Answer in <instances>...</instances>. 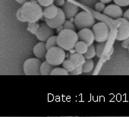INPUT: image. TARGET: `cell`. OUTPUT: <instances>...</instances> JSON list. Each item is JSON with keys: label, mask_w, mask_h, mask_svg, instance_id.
Wrapping results in <instances>:
<instances>
[{"label": "cell", "mask_w": 129, "mask_h": 117, "mask_svg": "<svg viewBox=\"0 0 129 117\" xmlns=\"http://www.w3.org/2000/svg\"><path fill=\"white\" fill-rule=\"evenodd\" d=\"M21 15L25 21L37 22L43 16L41 6L36 1L30 0L23 4L21 8Z\"/></svg>", "instance_id": "cell-1"}, {"label": "cell", "mask_w": 129, "mask_h": 117, "mask_svg": "<svg viewBox=\"0 0 129 117\" xmlns=\"http://www.w3.org/2000/svg\"><path fill=\"white\" fill-rule=\"evenodd\" d=\"M78 41V34L70 29H63L57 36V45L64 50H71Z\"/></svg>", "instance_id": "cell-2"}, {"label": "cell", "mask_w": 129, "mask_h": 117, "mask_svg": "<svg viewBox=\"0 0 129 117\" xmlns=\"http://www.w3.org/2000/svg\"><path fill=\"white\" fill-rule=\"evenodd\" d=\"M64 50L59 46H53L49 49L46 54V60L51 65L57 66L61 65L66 58Z\"/></svg>", "instance_id": "cell-3"}, {"label": "cell", "mask_w": 129, "mask_h": 117, "mask_svg": "<svg viewBox=\"0 0 129 117\" xmlns=\"http://www.w3.org/2000/svg\"><path fill=\"white\" fill-rule=\"evenodd\" d=\"M75 24L78 30L84 28H90L95 24L93 16L87 11H82L75 16Z\"/></svg>", "instance_id": "cell-4"}, {"label": "cell", "mask_w": 129, "mask_h": 117, "mask_svg": "<svg viewBox=\"0 0 129 117\" xmlns=\"http://www.w3.org/2000/svg\"><path fill=\"white\" fill-rule=\"evenodd\" d=\"M92 31L94 35V40L99 43L106 42L109 37V30L106 24L99 22L94 24L92 27Z\"/></svg>", "instance_id": "cell-5"}, {"label": "cell", "mask_w": 129, "mask_h": 117, "mask_svg": "<svg viewBox=\"0 0 129 117\" xmlns=\"http://www.w3.org/2000/svg\"><path fill=\"white\" fill-rule=\"evenodd\" d=\"M42 62L38 58H30L24 63V72L27 75H40Z\"/></svg>", "instance_id": "cell-6"}, {"label": "cell", "mask_w": 129, "mask_h": 117, "mask_svg": "<svg viewBox=\"0 0 129 117\" xmlns=\"http://www.w3.org/2000/svg\"><path fill=\"white\" fill-rule=\"evenodd\" d=\"M54 29L50 27L46 22H43L40 24V27L36 32L35 35L40 41L46 42L49 37L54 34Z\"/></svg>", "instance_id": "cell-7"}, {"label": "cell", "mask_w": 129, "mask_h": 117, "mask_svg": "<svg viewBox=\"0 0 129 117\" xmlns=\"http://www.w3.org/2000/svg\"><path fill=\"white\" fill-rule=\"evenodd\" d=\"M66 15H64L63 11L61 9H59L58 8V14L57 15L53 18H44V20H45V22L52 28L53 29H55L61 25H63L64 22L66 21Z\"/></svg>", "instance_id": "cell-8"}, {"label": "cell", "mask_w": 129, "mask_h": 117, "mask_svg": "<svg viewBox=\"0 0 129 117\" xmlns=\"http://www.w3.org/2000/svg\"><path fill=\"white\" fill-rule=\"evenodd\" d=\"M118 20L121 21V25L118 27L117 31L116 40L122 41L129 37V22L124 18H119Z\"/></svg>", "instance_id": "cell-9"}, {"label": "cell", "mask_w": 129, "mask_h": 117, "mask_svg": "<svg viewBox=\"0 0 129 117\" xmlns=\"http://www.w3.org/2000/svg\"><path fill=\"white\" fill-rule=\"evenodd\" d=\"M62 11L66 15V18L67 19H70L72 18H74L78 13V6L69 3L68 1H64V3L62 6Z\"/></svg>", "instance_id": "cell-10"}, {"label": "cell", "mask_w": 129, "mask_h": 117, "mask_svg": "<svg viewBox=\"0 0 129 117\" xmlns=\"http://www.w3.org/2000/svg\"><path fill=\"white\" fill-rule=\"evenodd\" d=\"M78 40L84 42L87 46L93 44L94 41V35L93 31L90 28H84L80 30L78 33Z\"/></svg>", "instance_id": "cell-11"}, {"label": "cell", "mask_w": 129, "mask_h": 117, "mask_svg": "<svg viewBox=\"0 0 129 117\" xmlns=\"http://www.w3.org/2000/svg\"><path fill=\"white\" fill-rule=\"evenodd\" d=\"M103 14L112 18H119L122 16L123 12L120 6L117 5H109L107 7H105Z\"/></svg>", "instance_id": "cell-12"}, {"label": "cell", "mask_w": 129, "mask_h": 117, "mask_svg": "<svg viewBox=\"0 0 129 117\" xmlns=\"http://www.w3.org/2000/svg\"><path fill=\"white\" fill-rule=\"evenodd\" d=\"M33 50L35 56H37V58H40V60H42V58H44L46 57L47 49L46 47V43L44 42L41 41L36 44Z\"/></svg>", "instance_id": "cell-13"}, {"label": "cell", "mask_w": 129, "mask_h": 117, "mask_svg": "<svg viewBox=\"0 0 129 117\" xmlns=\"http://www.w3.org/2000/svg\"><path fill=\"white\" fill-rule=\"evenodd\" d=\"M58 8H57V6L55 5H49L48 6H46L43 11V15L44 18H55L57 14H58Z\"/></svg>", "instance_id": "cell-14"}, {"label": "cell", "mask_w": 129, "mask_h": 117, "mask_svg": "<svg viewBox=\"0 0 129 117\" xmlns=\"http://www.w3.org/2000/svg\"><path fill=\"white\" fill-rule=\"evenodd\" d=\"M69 60L73 63V64L75 65V67H78V66H82V65L84 63L86 58H84V56L82 54L80 53H75L71 55L69 57Z\"/></svg>", "instance_id": "cell-15"}, {"label": "cell", "mask_w": 129, "mask_h": 117, "mask_svg": "<svg viewBox=\"0 0 129 117\" xmlns=\"http://www.w3.org/2000/svg\"><path fill=\"white\" fill-rule=\"evenodd\" d=\"M55 68L54 66L49 64L46 60L44 61L43 63H41L40 66V73L41 75H50L52 70Z\"/></svg>", "instance_id": "cell-16"}, {"label": "cell", "mask_w": 129, "mask_h": 117, "mask_svg": "<svg viewBox=\"0 0 129 117\" xmlns=\"http://www.w3.org/2000/svg\"><path fill=\"white\" fill-rule=\"evenodd\" d=\"M93 66H94V63H93V61L91 60V58H86L84 63L81 66L82 67V72H85V73L90 72L93 70Z\"/></svg>", "instance_id": "cell-17"}, {"label": "cell", "mask_w": 129, "mask_h": 117, "mask_svg": "<svg viewBox=\"0 0 129 117\" xmlns=\"http://www.w3.org/2000/svg\"><path fill=\"white\" fill-rule=\"evenodd\" d=\"M75 50L77 52L80 53V54H84L87 50V48H88V46L83 41H78L75 46Z\"/></svg>", "instance_id": "cell-18"}, {"label": "cell", "mask_w": 129, "mask_h": 117, "mask_svg": "<svg viewBox=\"0 0 129 117\" xmlns=\"http://www.w3.org/2000/svg\"><path fill=\"white\" fill-rule=\"evenodd\" d=\"M96 52L95 46L93 44H91V45L88 46L87 52L84 54H83V55L84 56L85 58H92L96 55Z\"/></svg>", "instance_id": "cell-19"}, {"label": "cell", "mask_w": 129, "mask_h": 117, "mask_svg": "<svg viewBox=\"0 0 129 117\" xmlns=\"http://www.w3.org/2000/svg\"><path fill=\"white\" fill-rule=\"evenodd\" d=\"M46 47L47 49V50L53 46H55L57 45V36H51L50 37H49L47 39V40L46 41Z\"/></svg>", "instance_id": "cell-20"}, {"label": "cell", "mask_w": 129, "mask_h": 117, "mask_svg": "<svg viewBox=\"0 0 129 117\" xmlns=\"http://www.w3.org/2000/svg\"><path fill=\"white\" fill-rule=\"evenodd\" d=\"M61 64H62L63 68L66 69V70H67L69 72H72V70H74L76 68L75 66V65L73 64V63L69 60V58H68V60H64Z\"/></svg>", "instance_id": "cell-21"}, {"label": "cell", "mask_w": 129, "mask_h": 117, "mask_svg": "<svg viewBox=\"0 0 129 117\" xmlns=\"http://www.w3.org/2000/svg\"><path fill=\"white\" fill-rule=\"evenodd\" d=\"M51 75H69V72L67 70H66L64 68L61 69V68H54L51 73H50Z\"/></svg>", "instance_id": "cell-22"}, {"label": "cell", "mask_w": 129, "mask_h": 117, "mask_svg": "<svg viewBox=\"0 0 129 117\" xmlns=\"http://www.w3.org/2000/svg\"><path fill=\"white\" fill-rule=\"evenodd\" d=\"M40 27V24L37 22H29L27 26V31H30L31 34H35Z\"/></svg>", "instance_id": "cell-23"}, {"label": "cell", "mask_w": 129, "mask_h": 117, "mask_svg": "<svg viewBox=\"0 0 129 117\" xmlns=\"http://www.w3.org/2000/svg\"><path fill=\"white\" fill-rule=\"evenodd\" d=\"M115 5L121 7H125L129 6V0H113Z\"/></svg>", "instance_id": "cell-24"}, {"label": "cell", "mask_w": 129, "mask_h": 117, "mask_svg": "<svg viewBox=\"0 0 129 117\" xmlns=\"http://www.w3.org/2000/svg\"><path fill=\"white\" fill-rule=\"evenodd\" d=\"M63 27H64V29H70V30H72L75 31L76 30V27L74 26V24L72 23V21H68V20H66V21L64 22Z\"/></svg>", "instance_id": "cell-25"}, {"label": "cell", "mask_w": 129, "mask_h": 117, "mask_svg": "<svg viewBox=\"0 0 129 117\" xmlns=\"http://www.w3.org/2000/svg\"><path fill=\"white\" fill-rule=\"evenodd\" d=\"M37 2L43 7L48 6L49 5H52L54 3V0H37Z\"/></svg>", "instance_id": "cell-26"}, {"label": "cell", "mask_w": 129, "mask_h": 117, "mask_svg": "<svg viewBox=\"0 0 129 117\" xmlns=\"http://www.w3.org/2000/svg\"><path fill=\"white\" fill-rule=\"evenodd\" d=\"M82 73H83V72H82V67L81 66H78V67H76L72 72H69V75H81Z\"/></svg>", "instance_id": "cell-27"}, {"label": "cell", "mask_w": 129, "mask_h": 117, "mask_svg": "<svg viewBox=\"0 0 129 117\" xmlns=\"http://www.w3.org/2000/svg\"><path fill=\"white\" fill-rule=\"evenodd\" d=\"M105 7H106V6H105V3L100 2V3H98L96 4V6H95V9H96L97 12H100L103 11V9H105Z\"/></svg>", "instance_id": "cell-28"}, {"label": "cell", "mask_w": 129, "mask_h": 117, "mask_svg": "<svg viewBox=\"0 0 129 117\" xmlns=\"http://www.w3.org/2000/svg\"><path fill=\"white\" fill-rule=\"evenodd\" d=\"M16 16H17L18 20H19V21H24V18H23V17H22V15H21V9H19L18 10L17 14H16Z\"/></svg>", "instance_id": "cell-29"}, {"label": "cell", "mask_w": 129, "mask_h": 117, "mask_svg": "<svg viewBox=\"0 0 129 117\" xmlns=\"http://www.w3.org/2000/svg\"><path fill=\"white\" fill-rule=\"evenodd\" d=\"M123 41V43H121V46L124 47V48H127V46H128V45H129V37L127 38V39H125V40H122Z\"/></svg>", "instance_id": "cell-30"}, {"label": "cell", "mask_w": 129, "mask_h": 117, "mask_svg": "<svg viewBox=\"0 0 129 117\" xmlns=\"http://www.w3.org/2000/svg\"><path fill=\"white\" fill-rule=\"evenodd\" d=\"M66 0H54V3H55V6H61L64 3Z\"/></svg>", "instance_id": "cell-31"}, {"label": "cell", "mask_w": 129, "mask_h": 117, "mask_svg": "<svg viewBox=\"0 0 129 117\" xmlns=\"http://www.w3.org/2000/svg\"><path fill=\"white\" fill-rule=\"evenodd\" d=\"M122 16L124 19H126L129 22V9L125 11V12L122 15Z\"/></svg>", "instance_id": "cell-32"}, {"label": "cell", "mask_w": 129, "mask_h": 117, "mask_svg": "<svg viewBox=\"0 0 129 117\" xmlns=\"http://www.w3.org/2000/svg\"><path fill=\"white\" fill-rule=\"evenodd\" d=\"M56 29V32L58 33V34H59L63 29H64V27H63V25H61V26H60V27H57V28H55Z\"/></svg>", "instance_id": "cell-33"}, {"label": "cell", "mask_w": 129, "mask_h": 117, "mask_svg": "<svg viewBox=\"0 0 129 117\" xmlns=\"http://www.w3.org/2000/svg\"><path fill=\"white\" fill-rule=\"evenodd\" d=\"M15 1L18 2V3H20V4H24V3L28 2V1H30V0H15Z\"/></svg>", "instance_id": "cell-34"}, {"label": "cell", "mask_w": 129, "mask_h": 117, "mask_svg": "<svg viewBox=\"0 0 129 117\" xmlns=\"http://www.w3.org/2000/svg\"><path fill=\"white\" fill-rule=\"evenodd\" d=\"M100 1L106 4V3H109L110 2H112V0H100Z\"/></svg>", "instance_id": "cell-35"}, {"label": "cell", "mask_w": 129, "mask_h": 117, "mask_svg": "<svg viewBox=\"0 0 129 117\" xmlns=\"http://www.w3.org/2000/svg\"><path fill=\"white\" fill-rule=\"evenodd\" d=\"M127 49H128V52H129V45H128V46H127Z\"/></svg>", "instance_id": "cell-36"}]
</instances>
